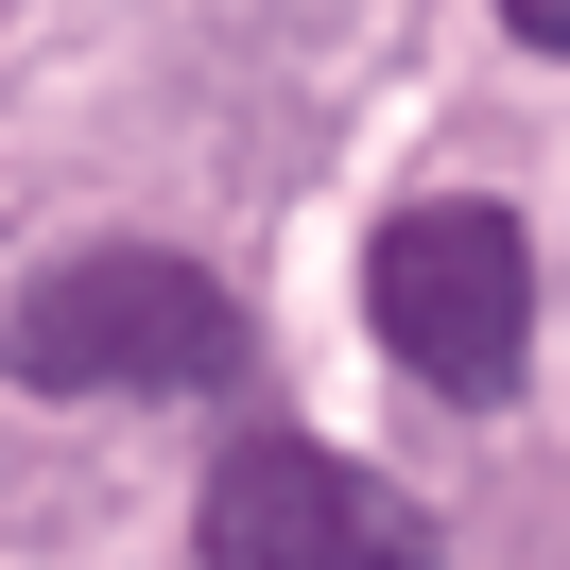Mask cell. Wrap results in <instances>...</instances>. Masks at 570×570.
<instances>
[{
  "mask_svg": "<svg viewBox=\"0 0 570 570\" xmlns=\"http://www.w3.org/2000/svg\"><path fill=\"white\" fill-rule=\"evenodd\" d=\"M208 570H432V519L381 484V466L312 450V432H225L208 450Z\"/></svg>",
  "mask_w": 570,
  "mask_h": 570,
  "instance_id": "obj_3",
  "label": "cell"
},
{
  "mask_svg": "<svg viewBox=\"0 0 570 570\" xmlns=\"http://www.w3.org/2000/svg\"><path fill=\"white\" fill-rule=\"evenodd\" d=\"M259 363L243 294L174 243H70L0 294V381L18 397H225Z\"/></svg>",
  "mask_w": 570,
  "mask_h": 570,
  "instance_id": "obj_1",
  "label": "cell"
},
{
  "mask_svg": "<svg viewBox=\"0 0 570 570\" xmlns=\"http://www.w3.org/2000/svg\"><path fill=\"white\" fill-rule=\"evenodd\" d=\"M363 328H381V363L432 381L450 415H501L519 363H535V243H519V208H484V190L397 208L381 243H363Z\"/></svg>",
  "mask_w": 570,
  "mask_h": 570,
  "instance_id": "obj_2",
  "label": "cell"
},
{
  "mask_svg": "<svg viewBox=\"0 0 570 570\" xmlns=\"http://www.w3.org/2000/svg\"><path fill=\"white\" fill-rule=\"evenodd\" d=\"M501 36H519V52H570V0H501Z\"/></svg>",
  "mask_w": 570,
  "mask_h": 570,
  "instance_id": "obj_4",
  "label": "cell"
}]
</instances>
